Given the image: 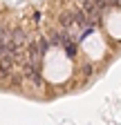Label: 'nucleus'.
Listing matches in <instances>:
<instances>
[{
	"label": "nucleus",
	"instance_id": "nucleus-1",
	"mask_svg": "<svg viewBox=\"0 0 121 125\" xmlns=\"http://www.w3.org/2000/svg\"><path fill=\"white\" fill-rule=\"evenodd\" d=\"M27 42V36H25V29H16V31H11V52L16 58L23 56V47Z\"/></svg>",
	"mask_w": 121,
	"mask_h": 125
},
{
	"label": "nucleus",
	"instance_id": "nucleus-2",
	"mask_svg": "<svg viewBox=\"0 0 121 125\" xmlns=\"http://www.w3.org/2000/svg\"><path fill=\"white\" fill-rule=\"evenodd\" d=\"M13 60H16L13 52H9V54H2V56H0V74H2V76H7V74L13 69Z\"/></svg>",
	"mask_w": 121,
	"mask_h": 125
},
{
	"label": "nucleus",
	"instance_id": "nucleus-3",
	"mask_svg": "<svg viewBox=\"0 0 121 125\" xmlns=\"http://www.w3.org/2000/svg\"><path fill=\"white\" fill-rule=\"evenodd\" d=\"M83 9L87 11V16H90V18H92V20H97L103 7H101L99 2H94V0H83Z\"/></svg>",
	"mask_w": 121,
	"mask_h": 125
},
{
	"label": "nucleus",
	"instance_id": "nucleus-4",
	"mask_svg": "<svg viewBox=\"0 0 121 125\" xmlns=\"http://www.w3.org/2000/svg\"><path fill=\"white\" fill-rule=\"evenodd\" d=\"M60 22H63L65 27H70V25L74 22V16H72V13H63V16H60Z\"/></svg>",
	"mask_w": 121,
	"mask_h": 125
},
{
	"label": "nucleus",
	"instance_id": "nucleus-5",
	"mask_svg": "<svg viewBox=\"0 0 121 125\" xmlns=\"http://www.w3.org/2000/svg\"><path fill=\"white\" fill-rule=\"evenodd\" d=\"M47 47H49V45H47V40H45V38H38V49H40L43 54L47 52Z\"/></svg>",
	"mask_w": 121,
	"mask_h": 125
}]
</instances>
